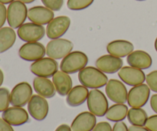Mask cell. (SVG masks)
<instances>
[{
	"instance_id": "603a6c76",
	"label": "cell",
	"mask_w": 157,
	"mask_h": 131,
	"mask_svg": "<svg viewBox=\"0 0 157 131\" xmlns=\"http://www.w3.org/2000/svg\"><path fill=\"white\" fill-rule=\"evenodd\" d=\"M88 94L89 91L87 87L83 85H77L67 94L66 101L71 107H78L85 102Z\"/></svg>"
},
{
	"instance_id": "f1b7e54d",
	"label": "cell",
	"mask_w": 157,
	"mask_h": 131,
	"mask_svg": "<svg viewBox=\"0 0 157 131\" xmlns=\"http://www.w3.org/2000/svg\"><path fill=\"white\" fill-rule=\"evenodd\" d=\"M146 81L150 90L157 93V71L149 73L146 77Z\"/></svg>"
},
{
	"instance_id": "5b68a950",
	"label": "cell",
	"mask_w": 157,
	"mask_h": 131,
	"mask_svg": "<svg viewBox=\"0 0 157 131\" xmlns=\"http://www.w3.org/2000/svg\"><path fill=\"white\" fill-rule=\"evenodd\" d=\"M74 44L71 41L63 38H56L49 41L46 46V54L53 59H61L73 50Z\"/></svg>"
},
{
	"instance_id": "d6a6232c",
	"label": "cell",
	"mask_w": 157,
	"mask_h": 131,
	"mask_svg": "<svg viewBox=\"0 0 157 131\" xmlns=\"http://www.w3.org/2000/svg\"><path fill=\"white\" fill-rule=\"evenodd\" d=\"M92 131H112V128L109 123L100 122L96 124Z\"/></svg>"
},
{
	"instance_id": "b9f144b4",
	"label": "cell",
	"mask_w": 157,
	"mask_h": 131,
	"mask_svg": "<svg viewBox=\"0 0 157 131\" xmlns=\"http://www.w3.org/2000/svg\"><path fill=\"white\" fill-rule=\"evenodd\" d=\"M155 49H156V51L157 52V38L156 41H155Z\"/></svg>"
},
{
	"instance_id": "ffe728a7",
	"label": "cell",
	"mask_w": 157,
	"mask_h": 131,
	"mask_svg": "<svg viewBox=\"0 0 157 131\" xmlns=\"http://www.w3.org/2000/svg\"><path fill=\"white\" fill-rule=\"evenodd\" d=\"M134 50V46L131 42L125 40H116L109 43L107 51L109 55L117 58H124L130 55Z\"/></svg>"
},
{
	"instance_id": "cb8c5ba5",
	"label": "cell",
	"mask_w": 157,
	"mask_h": 131,
	"mask_svg": "<svg viewBox=\"0 0 157 131\" xmlns=\"http://www.w3.org/2000/svg\"><path fill=\"white\" fill-rule=\"evenodd\" d=\"M16 40V34L11 27L0 29V54L6 52L13 46Z\"/></svg>"
},
{
	"instance_id": "4dcf8cb0",
	"label": "cell",
	"mask_w": 157,
	"mask_h": 131,
	"mask_svg": "<svg viewBox=\"0 0 157 131\" xmlns=\"http://www.w3.org/2000/svg\"><path fill=\"white\" fill-rule=\"evenodd\" d=\"M145 126L146 128L150 131H157V115H153L148 118Z\"/></svg>"
},
{
	"instance_id": "f546056e",
	"label": "cell",
	"mask_w": 157,
	"mask_h": 131,
	"mask_svg": "<svg viewBox=\"0 0 157 131\" xmlns=\"http://www.w3.org/2000/svg\"><path fill=\"white\" fill-rule=\"evenodd\" d=\"M45 7L52 11H59L62 8L64 0H41Z\"/></svg>"
},
{
	"instance_id": "d4e9b609",
	"label": "cell",
	"mask_w": 157,
	"mask_h": 131,
	"mask_svg": "<svg viewBox=\"0 0 157 131\" xmlns=\"http://www.w3.org/2000/svg\"><path fill=\"white\" fill-rule=\"evenodd\" d=\"M128 107L124 104H116L108 108L106 113V118L112 122L122 121L127 117Z\"/></svg>"
},
{
	"instance_id": "6da1fadb",
	"label": "cell",
	"mask_w": 157,
	"mask_h": 131,
	"mask_svg": "<svg viewBox=\"0 0 157 131\" xmlns=\"http://www.w3.org/2000/svg\"><path fill=\"white\" fill-rule=\"evenodd\" d=\"M78 79L83 86L90 89L101 88L108 82L107 75L94 67H85L80 71Z\"/></svg>"
},
{
	"instance_id": "484cf974",
	"label": "cell",
	"mask_w": 157,
	"mask_h": 131,
	"mask_svg": "<svg viewBox=\"0 0 157 131\" xmlns=\"http://www.w3.org/2000/svg\"><path fill=\"white\" fill-rule=\"evenodd\" d=\"M127 118H128L129 122L132 125L144 127L148 119V116H147V112L142 108L132 107L128 110Z\"/></svg>"
},
{
	"instance_id": "836d02e7",
	"label": "cell",
	"mask_w": 157,
	"mask_h": 131,
	"mask_svg": "<svg viewBox=\"0 0 157 131\" xmlns=\"http://www.w3.org/2000/svg\"><path fill=\"white\" fill-rule=\"evenodd\" d=\"M112 131H129V130L125 123L119 121V122H116V124L113 125Z\"/></svg>"
},
{
	"instance_id": "52a82bcc",
	"label": "cell",
	"mask_w": 157,
	"mask_h": 131,
	"mask_svg": "<svg viewBox=\"0 0 157 131\" xmlns=\"http://www.w3.org/2000/svg\"><path fill=\"white\" fill-rule=\"evenodd\" d=\"M58 62L48 57L34 61V63L31 64L30 70L36 76L49 78L53 77L58 71Z\"/></svg>"
},
{
	"instance_id": "7402d4cb",
	"label": "cell",
	"mask_w": 157,
	"mask_h": 131,
	"mask_svg": "<svg viewBox=\"0 0 157 131\" xmlns=\"http://www.w3.org/2000/svg\"><path fill=\"white\" fill-rule=\"evenodd\" d=\"M33 87L35 92L44 98H53L56 93L53 82L48 78L36 77L33 81Z\"/></svg>"
},
{
	"instance_id": "44dd1931",
	"label": "cell",
	"mask_w": 157,
	"mask_h": 131,
	"mask_svg": "<svg viewBox=\"0 0 157 131\" xmlns=\"http://www.w3.org/2000/svg\"><path fill=\"white\" fill-rule=\"evenodd\" d=\"M52 82L56 91L61 96H66L72 89V79L68 74L58 71L52 77Z\"/></svg>"
},
{
	"instance_id": "7bdbcfd3",
	"label": "cell",
	"mask_w": 157,
	"mask_h": 131,
	"mask_svg": "<svg viewBox=\"0 0 157 131\" xmlns=\"http://www.w3.org/2000/svg\"><path fill=\"white\" fill-rule=\"evenodd\" d=\"M136 1H145V0H136Z\"/></svg>"
},
{
	"instance_id": "2e32d148",
	"label": "cell",
	"mask_w": 157,
	"mask_h": 131,
	"mask_svg": "<svg viewBox=\"0 0 157 131\" xmlns=\"http://www.w3.org/2000/svg\"><path fill=\"white\" fill-rule=\"evenodd\" d=\"M54 16L53 11L45 6H34L28 10V18L32 22L40 25H48Z\"/></svg>"
},
{
	"instance_id": "4316f807",
	"label": "cell",
	"mask_w": 157,
	"mask_h": 131,
	"mask_svg": "<svg viewBox=\"0 0 157 131\" xmlns=\"http://www.w3.org/2000/svg\"><path fill=\"white\" fill-rule=\"evenodd\" d=\"M94 1V0H67V6L70 10H83L91 6Z\"/></svg>"
},
{
	"instance_id": "e575fe53",
	"label": "cell",
	"mask_w": 157,
	"mask_h": 131,
	"mask_svg": "<svg viewBox=\"0 0 157 131\" xmlns=\"http://www.w3.org/2000/svg\"><path fill=\"white\" fill-rule=\"evenodd\" d=\"M0 131H14L12 125L0 118Z\"/></svg>"
},
{
	"instance_id": "e0dca14e",
	"label": "cell",
	"mask_w": 157,
	"mask_h": 131,
	"mask_svg": "<svg viewBox=\"0 0 157 131\" xmlns=\"http://www.w3.org/2000/svg\"><path fill=\"white\" fill-rule=\"evenodd\" d=\"M122 66V59L111 55H103L96 61L97 68L104 73L114 74L119 71Z\"/></svg>"
},
{
	"instance_id": "8d00e7d4",
	"label": "cell",
	"mask_w": 157,
	"mask_h": 131,
	"mask_svg": "<svg viewBox=\"0 0 157 131\" xmlns=\"http://www.w3.org/2000/svg\"><path fill=\"white\" fill-rule=\"evenodd\" d=\"M129 131H150L147 128H145L144 127H140V126H134L132 125L129 127Z\"/></svg>"
},
{
	"instance_id": "277c9868",
	"label": "cell",
	"mask_w": 157,
	"mask_h": 131,
	"mask_svg": "<svg viewBox=\"0 0 157 131\" xmlns=\"http://www.w3.org/2000/svg\"><path fill=\"white\" fill-rule=\"evenodd\" d=\"M87 107L90 113L95 116L104 117L109 108L108 101L102 91L94 89L89 92L87 97Z\"/></svg>"
},
{
	"instance_id": "60d3db41",
	"label": "cell",
	"mask_w": 157,
	"mask_h": 131,
	"mask_svg": "<svg viewBox=\"0 0 157 131\" xmlns=\"http://www.w3.org/2000/svg\"><path fill=\"white\" fill-rule=\"evenodd\" d=\"M21 2H22L25 4H30V3H32L33 2H35V0H20Z\"/></svg>"
},
{
	"instance_id": "d6986e66",
	"label": "cell",
	"mask_w": 157,
	"mask_h": 131,
	"mask_svg": "<svg viewBox=\"0 0 157 131\" xmlns=\"http://www.w3.org/2000/svg\"><path fill=\"white\" fill-rule=\"evenodd\" d=\"M127 61L131 67L141 70L150 68L153 64L151 56L147 52L141 50L134 51L130 53L127 57Z\"/></svg>"
},
{
	"instance_id": "9c48e42d",
	"label": "cell",
	"mask_w": 157,
	"mask_h": 131,
	"mask_svg": "<svg viewBox=\"0 0 157 131\" xmlns=\"http://www.w3.org/2000/svg\"><path fill=\"white\" fill-rule=\"evenodd\" d=\"M150 89L147 84H140L132 87L127 95V103L131 107L141 108L145 106L150 98Z\"/></svg>"
},
{
	"instance_id": "ba28073f",
	"label": "cell",
	"mask_w": 157,
	"mask_h": 131,
	"mask_svg": "<svg viewBox=\"0 0 157 131\" xmlns=\"http://www.w3.org/2000/svg\"><path fill=\"white\" fill-rule=\"evenodd\" d=\"M32 97V88L28 82L16 84L10 93V104L13 107H22L29 102Z\"/></svg>"
},
{
	"instance_id": "4fadbf2b",
	"label": "cell",
	"mask_w": 157,
	"mask_h": 131,
	"mask_svg": "<svg viewBox=\"0 0 157 131\" xmlns=\"http://www.w3.org/2000/svg\"><path fill=\"white\" fill-rule=\"evenodd\" d=\"M46 48L39 42H27L18 50V55L27 61H35L44 57Z\"/></svg>"
},
{
	"instance_id": "9a60e30c",
	"label": "cell",
	"mask_w": 157,
	"mask_h": 131,
	"mask_svg": "<svg viewBox=\"0 0 157 131\" xmlns=\"http://www.w3.org/2000/svg\"><path fill=\"white\" fill-rule=\"evenodd\" d=\"M2 118L12 126H21L29 121L28 112L22 107H12L2 112Z\"/></svg>"
},
{
	"instance_id": "d590c367",
	"label": "cell",
	"mask_w": 157,
	"mask_h": 131,
	"mask_svg": "<svg viewBox=\"0 0 157 131\" xmlns=\"http://www.w3.org/2000/svg\"><path fill=\"white\" fill-rule=\"evenodd\" d=\"M150 106L153 111L157 114V94H153L150 98Z\"/></svg>"
},
{
	"instance_id": "ac0fdd59",
	"label": "cell",
	"mask_w": 157,
	"mask_h": 131,
	"mask_svg": "<svg viewBox=\"0 0 157 131\" xmlns=\"http://www.w3.org/2000/svg\"><path fill=\"white\" fill-rule=\"evenodd\" d=\"M97 124L94 114L90 112L79 114L72 122L71 128L72 131H91Z\"/></svg>"
},
{
	"instance_id": "7a4b0ae2",
	"label": "cell",
	"mask_w": 157,
	"mask_h": 131,
	"mask_svg": "<svg viewBox=\"0 0 157 131\" xmlns=\"http://www.w3.org/2000/svg\"><path fill=\"white\" fill-rule=\"evenodd\" d=\"M88 63L87 55L82 52L76 51L71 52L64 57L60 64V68L67 74H75L86 67Z\"/></svg>"
},
{
	"instance_id": "7c38bea8",
	"label": "cell",
	"mask_w": 157,
	"mask_h": 131,
	"mask_svg": "<svg viewBox=\"0 0 157 131\" xmlns=\"http://www.w3.org/2000/svg\"><path fill=\"white\" fill-rule=\"evenodd\" d=\"M71 25V19L69 17L62 15L54 18L48 24L46 29V34L50 39L60 38L68 30Z\"/></svg>"
},
{
	"instance_id": "ab89813d",
	"label": "cell",
	"mask_w": 157,
	"mask_h": 131,
	"mask_svg": "<svg viewBox=\"0 0 157 131\" xmlns=\"http://www.w3.org/2000/svg\"><path fill=\"white\" fill-rule=\"evenodd\" d=\"M15 0H0V2L2 3V4H10L12 2H14Z\"/></svg>"
},
{
	"instance_id": "f35d334b",
	"label": "cell",
	"mask_w": 157,
	"mask_h": 131,
	"mask_svg": "<svg viewBox=\"0 0 157 131\" xmlns=\"http://www.w3.org/2000/svg\"><path fill=\"white\" fill-rule=\"evenodd\" d=\"M3 81H4V75H3L2 71L0 69V87H1Z\"/></svg>"
},
{
	"instance_id": "5bb4252c",
	"label": "cell",
	"mask_w": 157,
	"mask_h": 131,
	"mask_svg": "<svg viewBox=\"0 0 157 131\" xmlns=\"http://www.w3.org/2000/svg\"><path fill=\"white\" fill-rule=\"evenodd\" d=\"M118 76L121 81L127 85L134 86L144 84L146 75L141 69L133 67H124L118 71Z\"/></svg>"
},
{
	"instance_id": "8fae6325",
	"label": "cell",
	"mask_w": 157,
	"mask_h": 131,
	"mask_svg": "<svg viewBox=\"0 0 157 131\" xmlns=\"http://www.w3.org/2000/svg\"><path fill=\"white\" fill-rule=\"evenodd\" d=\"M106 94L109 99L116 104H125L127 102V87L121 81L110 79L106 84Z\"/></svg>"
},
{
	"instance_id": "8992f818",
	"label": "cell",
	"mask_w": 157,
	"mask_h": 131,
	"mask_svg": "<svg viewBox=\"0 0 157 131\" xmlns=\"http://www.w3.org/2000/svg\"><path fill=\"white\" fill-rule=\"evenodd\" d=\"M17 34L18 38L25 42H37L44 38L45 29L35 23H25L18 28Z\"/></svg>"
},
{
	"instance_id": "3957f363",
	"label": "cell",
	"mask_w": 157,
	"mask_h": 131,
	"mask_svg": "<svg viewBox=\"0 0 157 131\" xmlns=\"http://www.w3.org/2000/svg\"><path fill=\"white\" fill-rule=\"evenodd\" d=\"M28 17V9L25 4L20 0L10 3L7 9V21L12 29H18L24 24Z\"/></svg>"
},
{
	"instance_id": "74e56055",
	"label": "cell",
	"mask_w": 157,
	"mask_h": 131,
	"mask_svg": "<svg viewBox=\"0 0 157 131\" xmlns=\"http://www.w3.org/2000/svg\"><path fill=\"white\" fill-rule=\"evenodd\" d=\"M55 131H72L71 128L67 124H61L58 128L55 130Z\"/></svg>"
},
{
	"instance_id": "1f68e13d",
	"label": "cell",
	"mask_w": 157,
	"mask_h": 131,
	"mask_svg": "<svg viewBox=\"0 0 157 131\" xmlns=\"http://www.w3.org/2000/svg\"><path fill=\"white\" fill-rule=\"evenodd\" d=\"M7 19V9L4 4L0 2V29L2 28Z\"/></svg>"
},
{
	"instance_id": "83f0119b",
	"label": "cell",
	"mask_w": 157,
	"mask_h": 131,
	"mask_svg": "<svg viewBox=\"0 0 157 131\" xmlns=\"http://www.w3.org/2000/svg\"><path fill=\"white\" fill-rule=\"evenodd\" d=\"M10 104V92L6 87H0V112L9 108Z\"/></svg>"
},
{
	"instance_id": "30bf717a",
	"label": "cell",
	"mask_w": 157,
	"mask_h": 131,
	"mask_svg": "<svg viewBox=\"0 0 157 131\" xmlns=\"http://www.w3.org/2000/svg\"><path fill=\"white\" fill-rule=\"evenodd\" d=\"M28 110L34 119L41 121L48 114V103L43 97L38 94L33 95L28 103Z\"/></svg>"
}]
</instances>
